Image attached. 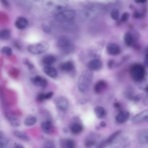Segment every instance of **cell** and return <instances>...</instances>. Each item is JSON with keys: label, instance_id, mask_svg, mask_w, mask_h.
<instances>
[{"label": "cell", "instance_id": "22", "mask_svg": "<svg viewBox=\"0 0 148 148\" xmlns=\"http://www.w3.org/2000/svg\"><path fill=\"white\" fill-rule=\"evenodd\" d=\"M123 95L128 100L133 99L134 96V91L132 87L130 86H126L124 90Z\"/></svg>", "mask_w": 148, "mask_h": 148}, {"label": "cell", "instance_id": "2", "mask_svg": "<svg viewBox=\"0 0 148 148\" xmlns=\"http://www.w3.org/2000/svg\"><path fill=\"white\" fill-rule=\"evenodd\" d=\"M93 77L92 71L88 69L84 70L81 73L79 78L77 86L81 92L85 93L88 89Z\"/></svg>", "mask_w": 148, "mask_h": 148}, {"label": "cell", "instance_id": "18", "mask_svg": "<svg viewBox=\"0 0 148 148\" xmlns=\"http://www.w3.org/2000/svg\"><path fill=\"white\" fill-rule=\"evenodd\" d=\"M148 130L144 129L140 130L138 135V140L139 142L142 144L148 143Z\"/></svg>", "mask_w": 148, "mask_h": 148}, {"label": "cell", "instance_id": "11", "mask_svg": "<svg viewBox=\"0 0 148 148\" xmlns=\"http://www.w3.org/2000/svg\"><path fill=\"white\" fill-rule=\"evenodd\" d=\"M148 111L145 110L142 111L133 116L131 119L132 123H136L142 121L147 122Z\"/></svg>", "mask_w": 148, "mask_h": 148}, {"label": "cell", "instance_id": "17", "mask_svg": "<svg viewBox=\"0 0 148 148\" xmlns=\"http://www.w3.org/2000/svg\"><path fill=\"white\" fill-rule=\"evenodd\" d=\"M41 126L43 131L47 134L52 133L54 130L53 126L51 122L49 121L43 122L41 123Z\"/></svg>", "mask_w": 148, "mask_h": 148}, {"label": "cell", "instance_id": "23", "mask_svg": "<svg viewBox=\"0 0 148 148\" xmlns=\"http://www.w3.org/2000/svg\"><path fill=\"white\" fill-rule=\"evenodd\" d=\"M60 143L61 147L62 148H73L75 145L74 141L71 139H62Z\"/></svg>", "mask_w": 148, "mask_h": 148}, {"label": "cell", "instance_id": "45", "mask_svg": "<svg viewBox=\"0 0 148 148\" xmlns=\"http://www.w3.org/2000/svg\"><path fill=\"white\" fill-rule=\"evenodd\" d=\"M14 147L15 148H24L23 145L20 143H16L14 144Z\"/></svg>", "mask_w": 148, "mask_h": 148}, {"label": "cell", "instance_id": "41", "mask_svg": "<svg viewBox=\"0 0 148 148\" xmlns=\"http://www.w3.org/2000/svg\"><path fill=\"white\" fill-rule=\"evenodd\" d=\"M13 44L14 47L18 49L19 50L21 49V46L18 41H14L13 42Z\"/></svg>", "mask_w": 148, "mask_h": 148}, {"label": "cell", "instance_id": "25", "mask_svg": "<svg viewBox=\"0 0 148 148\" xmlns=\"http://www.w3.org/2000/svg\"><path fill=\"white\" fill-rule=\"evenodd\" d=\"M123 41L127 46L128 47H131L134 44V37L130 33L127 32L124 35Z\"/></svg>", "mask_w": 148, "mask_h": 148}, {"label": "cell", "instance_id": "5", "mask_svg": "<svg viewBox=\"0 0 148 148\" xmlns=\"http://www.w3.org/2000/svg\"><path fill=\"white\" fill-rule=\"evenodd\" d=\"M56 19L62 22H69L75 17L76 14L75 12L72 10H63L55 14Z\"/></svg>", "mask_w": 148, "mask_h": 148}, {"label": "cell", "instance_id": "8", "mask_svg": "<svg viewBox=\"0 0 148 148\" xmlns=\"http://www.w3.org/2000/svg\"><path fill=\"white\" fill-rule=\"evenodd\" d=\"M99 137V135L97 133H90L86 136L85 139V146L86 147H90L94 146L96 143Z\"/></svg>", "mask_w": 148, "mask_h": 148}, {"label": "cell", "instance_id": "34", "mask_svg": "<svg viewBox=\"0 0 148 148\" xmlns=\"http://www.w3.org/2000/svg\"><path fill=\"white\" fill-rule=\"evenodd\" d=\"M43 147L44 148H54L55 145L54 143L51 140H47L45 141L43 144Z\"/></svg>", "mask_w": 148, "mask_h": 148}, {"label": "cell", "instance_id": "33", "mask_svg": "<svg viewBox=\"0 0 148 148\" xmlns=\"http://www.w3.org/2000/svg\"><path fill=\"white\" fill-rule=\"evenodd\" d=\"M119 12L117 9H114L111 12L110 15L112 18L114 20H117L119 16Z\"/></svg>", "mask_w": 148, "mask_h": 148}, {"label": "cell", "instance_id": "51", "mask_svg": "<svg viewBox=\"0 0 148 148\" xmlns=\"http://www.w3.org/2000/svg\"><path fill=\"white\" fill-rule=\"evenodd\" d=\"M4 136V133L1 131H0V138Z\"/></svg>", "mask_w": 148, "mask_h": 148}, {"label": "cell", "instance_id": "35", "mask_svg": "<svg viewBox=\"0 0 148 148\" xmlns=\"http://www.w3.org/2000/svg\"><path fill=\"white\" fill-rule=\"evenodd\" d=\"M42 29L43 31L46 33H49L51 31V27L46 24H42Z\"/></svg>", "mask_w": 148, "mask_h": 148}, {"label": "cell", "instance_id": "39", "mask_svg": "<svg viewBox=\"0 0 148 148\" xmlns=\"http://www.w3.org/2000/svg\"><path fill=\"white\" fill-rule=\"evenodd\" d=\"M0 2L6 8H8L10 7V4L8 0H0Z\"/></svg>", "mask_w": 148, "mask_h": 148}, {"label": "cell", "instance_id": "16", "mask_svg": "<svg viewBox=\"0 0 148 148\" xmlns=\"http://www.w3.org/2000/svg\"><path fill=\"white\" fill-rule=\"evenodd\" d=\"M130 116L129 112L127 111H121L115 117L116 122L119 123L125 122Z\"/></svg>", "mask_w": 148, "mask_h": 148}, {"label": "cell", "instance_id": "36", "mask_svg": "<svg viewBox=\"0 0 148 148\" xmlns=\"http://www.w3.org/2000/svg\"><path fill=\"white\" fill-rule=\"evenodd\" d=\"M129 17V14L127 12L123 13L121 18V21L122 22H125L127 21Z\"/></svg>", "mask_w": 148, "mask_h": 148}, {"label": "cell", "instance_id": "49", "mask_svg": "<svg viewBox=\"0 0 148 148\" xmlns=\"http://www.w3.org/2000/svg\"><path fill=\"white\" fill-rule=\"evenodd\" d=\"M147 0H134L137 3H143L146 2Z\"/></svg>", "mask_w": 148, "mask_h": 148}, {"label": "cell", "instance_id": "4", "mask_svg": "<svg viewBox=\"0 0 148 148\" xmlns=\"http://www.w3.org/2000/svg\"><path fill=\"white\" fill-rule=\"evenodd\" d=\"M57 46L59 49L62 53L68 54L72 52L74 45L71 39L66 36H62L58 39Z\"/></svg>", "mask_w": 148, "mask_h": 148}, {"label": "cell", "instance_id": "27", "mask_svg": "<svg viewBox=\"0 0 148 148\" xmlns=\"http://www.w3.org/2000/svg\"><path fill=\"white\" fill-rule=\"evenodd\" d=\"M56 61V58L54 56L49 55L44 57L42 62L46 65L49 66L54 63Z\"/></svg>", "mask_w": 148, "mask_h": 148}, {"label": "cell", "instance_id": "28", "mask_svg": "<svg viewBox=\"0 0 148 148\" xmlns=\"http://www.w3.org/2000/svg\"><path fill=\"white\" fill-rule=\"evenodd\" d=\"M10 30L8 29H3L0 30V40H6L10 37Z\"/></svg>", "mask_w": 148, "mask_h": 148}, {"label": "cell", "instance_id": "38", "mask_svg": "<svg viewBox=\"0 0 148 148\" xmlns=\"http://www.w3.org/2000/svg\"><path fill=\"white\" fill-rule=\"evenodd\" d=\"M143 96V94L142 93H139L135 96H134L133 99L136 102L139 101Z\"/></svg>", "mask_w": 148, "mask_h": 148}, {"label": "cell", "instance_id": "29", "mask_svg": "<svg viewBox=\"0 0 148 148\" xmlns=\"http://www.w3.org/2000/svg\"><path fill=\"white\" fill-rule=\"evenodd\" d=\"M37 119L35 116L33 115H29L25 119L24 122V124L27 126H32L36 123Z\"/></svg>", "mask_w": 148, "mask_h": 148}, {"label": "cell", "instance_id": "12", "mask_svg": "<svg viewBox=\"0 0 148 148\" xmlns=\"http://www.w3.org/2000/svg\"><path fill=\"white\" fill-rule=\"evenodd\" d=\"M106 49L108 53L112 56L117 55L121 52L120 47L117 44L112 42L109 43L107 45Z\"/></svg>", "mask_w": 148, "mask_h": 148}, {"label": "cell", "instance_id": "52", "mask_svg": "<svg viewBox=\"0 0 148 148\" xmlns=\"http://www.w3.org/2000/svg\"><path fill=\"white\" fill-rule=\"evenodd\" d=\"M100 128L99 126H97L96 127V129L97 130H99Z\"/></svg>", "mask_w": 148, "mask_h": 148}, {"label": "cell", "instance_id": "1", "mask_svg": "<svg viewBox=\"0 0 148 148\" xmlns=\"http://www.w3.org/2000/svg\"><path fill=\"white\" fill-rule=\"evenodd\" d=\"M68 3V0H43L42 5L46 11L55 14L65 9Z\"/></svg>", "mask_w": 148, "mask_h": 148}, {"label": "cell", "instance_id": "24", "mask_svg": "<svg viewBox=\"0 0 148 148\" xmlns=\"http://www.w3.org/2000/svg\"><path fill=\"white\" fill-rule=\"evenodd\" d=\"M14 135L18 138L25 141H29L30 138L25 132L18 130H16L14 132Z\"/></svg>", "mask_w": 148, "mask_h": 148}, {"label": "cell", "instance_id": "14", "mask_svg": "<svg viewBox=\"0 0 148 148\" xmlns=\"http://www.w3.org/2000/svg\"><path fill=\"white\" fill-rule=\"evenodd\" d=\"M5 115L11 125L14 127H17L21 123L19 119L16 116L10 113L6 112Z\"/></svg>", "mask_w": 148, "mask_h": 148}, {"label": "cell", "instance_id": "42", "mask_svg": "<svg viewBox=\"0 0 148 148\" xmlns=\"http://www.w3.org/2000/svg\"><path fill=\"white\" fill-rule=\"evenodd\" d=\"M115 64L114 61L112 60H109L108 63V66L110 68H112Z\"/></svg>", "mask_w": 148, "mask_h": 148}, {"label": "cell", "instance_id": "6", "mask_svg": "<svg viewBox=\"0 0 148 148\" xmlns=\"http://www.w3.org/2000/svg\"><path fill=\"white\" fill-rule=\"evenodd\" d=\"M49 48L48 44L45 42L30 45L27 47L28 51L34 54H40L46 51Z\"/></svg>", "mask_w": 148, "mask_h": 148}, {"label": "cell", "instance_id": "13", "mask_svg": "<svg viewBox=\"0 0 148 148\" xmlns=\"http://www.w3.org/2000/svg\"><path fill=\"white\" fill-rule=\"evenodd\" d=\"M101 61L98 59H94L90 61L87 64L88 69L91 71H97L100 70L102 66Z\"/></svg>", "mask_w": 148, "mask_h": 148}, {"label": "cell", "instance_id": "43", "mask_svg": "<svg viewBox=\"0 0 148 148\" xmlns=\"http://www.w3.org/2000/svg\"><path fill=\"white\" fill-rule=\"evenodd\" d=\"M144 63L145 66H147L148 65V54L147 53L144 57Z\"/></svg>", "mask_w": 148, "mask_h": 148}, {"label": "cell", "instance_id": "40", "mask_svg": "<svg viewBox=\"0 0 148 148\" xmlns=\"http://www.w3.org/2000/svg\"><path fill=\"white\" fill-rule=\"evenodd\" d=\"M53 93L52 92H49L46 94H45V99H50L53 95Z\"/></svg>", "mask_w": 148, "mask_h": 148}, {"label": "cell", "instance_id": "9", "mask_svg": "<svg viewBox=\"0 0 148 148\" xmlns=\"http://www.w3.org/2000/svg\"><path fill=\"white\" fill-rule=\"evenodd\" d=\"M79 121L78 118L75 117L73 118L72 123L70 127V131L73 134H78L82 131L83 127Z\"/></svg>", "mask_w": 148, "mask_h": 148}, {"label": "cell", "instance_id": "50", "mask_svg": "<svg viewBox=\"0 0 148 148\" xmlns=\"http://www.w3.org/2000/svg\"><path fill=\"white\" fill-rule=\"evenodd\" d=\"M63 132L65 133H67L68 132V129L67 127H64L63 128Z\"/></svg>", "mask_w": 148, "mask_h": 148}, {"label": "cell", "instance_id": "30", "mask_svg": "<svg viewBox=\"0 0 148 148\" xmlns=\"http://www.w3.org/2000/svg\"><path fill=\"white\" fill-rule=\"evenodd\" d=\"M10 140L8 138L3 136L0 138V148L5 147L8 145Z\"/></svg>", "mask_w": 148, "mask_h": 148}, {"label": "cell", "instance_id": "47", "mask_svg": "<svg viewBox=\"0 0 148 148\" xmlns=\"http://www.w3.org/2000/svg\"><path fill=\"white\" fill-rule=\"evenodd\" d=\"M133 16L135 18H138L141 17V15L139 13L136 12L134 14Z\"/></svg>", "mask_w": 148, "mask_h": 148}, {"label": "cell", "instance_id": "7", "mask_svg": "<svg viewBox=\"0 0 148 148\" xmlns=\"http://www.w3.org/2000/svg\"><path fill=\"white\" fill-rule=\"evenodd\" d=\"M53 102L56 108L62 111H65L68 108V101L63 96L59 95L53 99Z\"/></svg>", "mask_w": 148, "mask_h": 148}, {"label": "cell", "instance_id": "21", "mask_svg": "<svg viewBox=\"0 0 148 148\" xmlns=\"http://www.w3.org/2000/svg\"><path fill=\"white\" fill-rule=\"evenodd\" d=\"M43 70L45 73L49 77L55 78L57 76V71L54 67L47 66L44 68Z\"/></svg>", "mask_w": 148, "mask_h": 148}, {"label": "cell", "instance_id": "44", "mask_svg": "<svg viewBox=\"0 0 148 148\" xmlns=\"http://www.w3.org/2000/svg\"><path fill=\"white\" fill-rule=\"evenodd\" d=\"M148 95H147L144 97L143 100V103L145 105H148Z\"/></svg>", "mask_w": 148, "mask_h": 148}, {"label": "cell", "instance_id": "15", "mask_svg": "<svg viewBox=\"0 0 148 148\" xmlns=\"http://www.w3.org/2000/svg\"><path fill=\"white\" fill-rule=\"evenodd\" d=\"M107 86V84L105 81L100 80L95 84L93 87L94 91L96 94H99L106 88Z\"/></svg>", "mask_w": 148, "mask_h": 148}, {"label": "cell", "instance_id": "20", "mask_svg": "<svg viewBox=\"0 0 148 148\" xmlns=\"http://www.w3.org/2000/svg\"><path fill=\"white\" fill-rule=\"evenodd\" d=\"M60 68L62 71L69 72L72 71L74 68V65L72 61H65L61 64Z\"/></svg>", "mask_w": 148, "mask_h": 148}, {"label": "cell", "instance_id": "19", "mask_svg": "<svg viewBox=\"0 0 148 148\" xmlns=\"http://www.w3.org/2000/svg\"><path fill=\"white\" fill-rule=\"evenodd\" d=\"M28 23V21L26 18L21 17L16 19L15 24L17 28L21 29L25 28L27 26Z\"/></svg>", "mask_w": 148, "mask_h": 148}, {"label": "cell", "instance_id": "26", "mask_svg": "<svg viewBox=\"0 0 148 148\" xmlns=\"http://www.w3.org/2000/svg\"><path fill=\"white\" fill-rule=\"evenodd\" d=\"M94 112L96 116L99 119H103L106 115V112L102 107L97 106L94 109Z\"/></svg>", "mask_w": 148, "mask_h": 148}, {"label": "cell", "instance_id": "3", "mask_svg": "<svg viewBox=\"0 0 148 148\" xmlns=\"http://www.w3.org/2000/svg\"><path fill=\"white\" fill-rule=\"evenodd\" d=\"M130 73L132 79L138 82L142 81L145 75L144 66L139 63H135L132 65L130 69Z\"/></svg>", "mask_w": 148, "mask_h": 148}, {"label": "cell", "instance_id": "46", "mask_svg": "<svg viewBox=\"0 0 148 148\" xmlns=\"http://www.w3.org/2000/svg\"><path fill=\"white\" fill-rule=\"evenodd\" d=\"M114 106L116 108L121 111L120 110L121 105L118 102L115 103L114 104Z\"/></svg>", "mask_w": 148, "mask_h": 148}, {"label": "cell", "instance_id": "37", "mask_svg": "<svg viewBox=\"0 0 148 148\" xmlns=\"http://www.w3.org/2000/svg\"><path fill=\"white\" fill-rule=\"evenodd\" d=\"M37 99L40 102H42L45 99V94L42 92H41L38 95Z\"/></svg>", "mask_w": 148, "mask_h": 148}, {"label": "cell", "instance_id": "31", "mask_svg": "<svg viewBox=\"0 0 148 148\" xmlns=\"http://www.w3.org/2000/svg\"><path fill=\"white\" fill-rule=\"evenodd\" d=\"M1 52L8 56H10L12 54V49L10 47L5 46L2 48L1 50Z\"/></svg>", "mask_w": 148, "mask_h": 148}, {"label": "cell", "instance_id": "10", "mask_svg": "<svg viewBox=\"0 0 148 148\" xmlns=\"http://www.w3.org/2000/svg\"><path fill=\"white\" fill-rule=\"evenodd\" d=\"M31 81L34 85L42 88H45L47 84V80L39 75H36L32 77Z\"/></svg>", "mask_w": 148, "mask_h": 148}, {"label": "cell", "instance_id": "48", "mask_svg": "<svg viewBox=\"0 0 148 148\" xmlns=\"http://www.w3.org/2000/svg\"><path fill=\"white\" fill-rule=\"evenodd\" d=\"M99 125L101 127H104L106 126V123L104 121H101L99 123Z\"/></svg>", "mask_w": 148, "mask_h": 148}, {"label": "cell", "instance_id": "32", "mask_svg": "<svg viewBox=\"0 0 148 148\" xmlns=\"http://www.w3.org/2000/svg\"><path fill=\"white\" fill-rule=\"evenodd\" d=\"M22 62L23 64L26 65L29 70H31L34 67V65L26 58L23 59Z\"/></svg>", "mask_w": 148, "mask_h": 148}]
</instances>
